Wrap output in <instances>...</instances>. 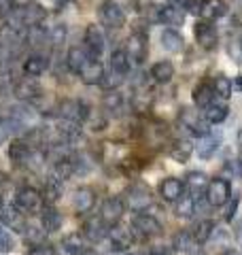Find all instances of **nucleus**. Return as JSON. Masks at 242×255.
Returning a JSON list of instances; mask_svg holds the SVG:
<instances>
[{
    "label": "nucleus",
    "instance_id": "f257e3e1",
    "mask_svg": "<svg viewBox=\"0 0 242 255\" xmlns=\"http://www.w3.org/2000/svg\"><path fill=\"white\" fill-rule=\"evenodd\" d=\"M11 26L17 30H26L30 26H38L47 19V11L43 4L38 2H26L21 6H15V11L11 15Z\"/></svg>",
    "mask_w": 242,
    "mask_h": 255
},
{
    "label": "nucleus",
    "instance_id": "f03ea898",
    "mask_svg": "<svg viewBox=\"0 0 242 255\" xmlns=\"http://www.w3.org/2000/svg\"><path fill=\"white\" fill-rule=\"evenodd\" d=\"M43 194H40L38 189L30 187V185H23L15 191V200L13 204L17 206L21 213H38L40 206H43Z\"/></svg>",
    "mask_w": 242,
    "mask_h": 255
},
{
    "label": "nucleus",
    "instance_id": "7ed1b4c3",
    "mask_svg": "<svg viewBox=\"0 0 242 255\" xmlns=\"http://www.w3.org/2000/svg\"><path fill=\"white\" fill-rule=\"evenodd\" d=\"M98 19H100L102 26L117 30L125 23V13L115 0H102L100 6H98Z\"/></svg>",
    "mask_w": 242,
    "mask_h": 255
},
{
    "label": "nucleus",
    "instance_id": "20e7f679",
    "mask_svg": "<svg viewBox=\"0 0 242 255\" xmlns=\"http://www.w3.org/2000/svg\"><path fill=\"white\" fill-rule=\"evenodd\" d=\"M58 113L62 119H68V122H77V124H83L90 119L92 115V107L83 100H62L60 102V109Z\"/></svg>",
    "mask_w": 242,
    "mask_h": 255
},
{
    "label": "nucleus",
    "instance_id": "39448f33",
    "mask_svg": "<svg viewBox=\"0 0 242 255\" xmlns=\"http://www.w3.org/2000/svg\"><path fill=\"white\" fill-rule=\"evenodd\" d=\"M206 202L211 206H223L230 202L232 198V185L230 181H225L221 177H217L213 181H208V187H206Z\"/></svg>",
    "mask_w": 242,
    "mask_h": 255
},
{
    "label": "nucleus",
    "instance_id": "423d86ee",
    "mask_svg": "<svg viewBox=\"0 0 242 255\" xmlns=\"http://www.w3.org/2000/svg\"><path fill=\"white\" fill-rule=\"evenodd\" d=\"M132 232L140 238H153L161 234V223L149 213H138L132 219Z\"/></svg>",
    "mask_w": 242,
    "mask_h": 255
},
{
    "label": "nucleus",
    "instance_id": "0eeeda50",
    "mask_svg": "<svg viewBox=\"0 0 242 255\" xmlns=\"http://www.w3.org/2000/svg\"><path fill=\"white\" fill-rule=\"evenodd\" d=\"M83 47L87 49V53L92 55V58L100 60L104 49H107V41H104V34L102 30L96 26V23H90V26L85 28V36H83Z\"/></svg>",
    "mask_w": 242,
    "mask_h": 255
},
{
    "label": "nucleus",
    "instance_id": "6e6552de",
    "mask_svg": "<svg viewBox=\"0 0 242 255\" xmlns=\"http://www.w3.org/2000/svg\"><path fill=\"white\" fill-rule=\"evenodd\" d=\"M125 202H127V206H130L134 213H142L144 209H149L151 202H153L149 187L140 185V183L132 185L130 189L125 191Z\"/></svg>",
    "mask_w": 242,
    "mask_h": 255
},
{
    "label": "nucleus",
    "instance_id": "1a4fd4ad",
    "mask_svg": "<svg viewBox=\"0 0 242 255\" xmlns=\"http://www.w3.org/2000/svg\"><path fill=\"white\" fill-rule=\"evenodd\" d=\"M123 213H125V202L121 200L119 196L107 198V200L102 202V209H100V217H102V221L107 223L109 228L117 226V223L121 221V217H123Z\"/></svg>",
    "mask_w": 242,
    "mask_h": 255
},
{
    "label": "nucleus",
    "instance_id": "9d476101",
    "mask_svg": "<svg viewBox=\"0 0 242 255\" xmlns=\"http://www.w3.org/2000/svg\"><path fill=\"white\" fill-rule=\"evenodd\" d=\"M193 34H196V41L202 49L206 51H213L217 49V45H219V32H217L215 26H211L206 19H202L196 23V28H193Z\"/></svg>",
    "mask_w": 242,
    "mask_h": 255
},
{
    "label": "nucleus",
    "instance_id": "9b49d317",
    "mask_svg": "<svg viewBox=\"0 0 242 255\" xmlns=\"http://www.w3.org/2000/svg\"><path fill=\"white\" fill-rule=\"evenodd\" d=\"M147 49H149V43H147V34L142 32H132L130 38L125 43V53L130 58L132 64H142L144 58H147Z\"/></svg>",
    "mask_w": 242,
    "mask_h": 255
},
{
    "label": "nucleus",
    "instance_id": "f8f14e48",
    "mask_svg": "<svg viewBox=\"0 0 242 255\" xmlns=\"http://www.w3.org/2000/svg\"><path fill=\"white\" fill-rule=\"evenodd\" d=\"M181 124H183V128H187L191 134H196V136H204V134L211 132L206 117H200L198 111H191V109L181 111Z\"/></svg>",
    "mask_w": 242,
    "mask_h": 255
},
{
    "label": "nucleus",
    "instance_id": "ddd939ff",
    "mask_svg": "<svg viewBox=\"0 0 242 255\" xmlns=\"http://www.w3.org/2000/svg\"><path fill=\"white\" fill-rule=\"evenodd\" d=\"M0 221L4 223L9 230H15V232L23 234V228H26V219H23V213L17 209V206H4L0 204Z\"/></svg>",
    "mask_w": 242,
    "mask_h": 255
},
{
    "label": "nucleus",
    "instance_id": "4468645a",
    "mask_svg": "<svg viewBox=\"0 0 242 255\" xmlns=\"http://www.w3.org/2000/svg\"><path fill=\"white\" fill-rule=\"evenodd\" d=\"M83 236L87 238L90 243H100L102 238L109 236V226L102 221V217H90L83 223Z\"/></svg>",
    "mask_w": 242,
    "mask_h": 255
},
{
    "label": "nucleus",
    "instance_id": "2eb2a0df",
    "mask_svg": "<svg viewBox=\"0 0 242 255\" xmlns=\"http://www.w3.org/2000/svg\"><path fill=\"white\" fill-rule=\"evenodd\" d=\"M109 241L115 251H127L134 245V232L125 228H119V226H113L109 228Z\"/></svg>",
    "mask_w": 242,
    "mask_h": 255
},
{
    "label": "nucleus",
    "instance_id": "dca6fc26",
    "mask_svg": "<svg viewBox=\"0 0 242 255\" xmlns=\"http://www.w3.org/2000/svg\"><path fill=\"white\" fill-rule=\"evenodd\" d=\"M32 151H34V147H32L26 138H15L9 145V159L17 166H26V162L32 155Z\"/></svg>",
    "mask_w": 242,
    "mask_h": 255
},
{
    "label": "nucleus",
    "instance_id": "f3484780",
    "mask_svg": "<svg viewBox=\"0 0 242 255\" xmlns=\"http://www.w3.org/2000/svg\"><path fill=\"white\" fill-rule=\"evenodd\" d=\"M13 92L23 102H36L38 98H43V90H40L32 79H21V81H17L13 87Z\"/></svg>",
    "mask_w": 242,
    "mask_h": 255
},
{
    "label": "nucleus",
    "instance_id": "a211bd4d",
    "mask_svg": "<svg viewBox=\"0 0 242 255\" xmlns=\"http://www.w3.org/2000/svg\"><path fill=\"white\" fill-rule=\"evenodd\" d=\"M90 60H92V55L87 53V49L85 47H81V45L70 47L68 53H66V66H68L70 73H75V75H79L81 68H83Z\"/></svg>",
    "mask_w": 242,
    "mask_h": 255
},
{
    "label": "nucleus",
    "instance_id": "6ab92c4d",
    "mask_svg": "<svg viewBox=\"0 0 242 255\" xmlns=\"http://www.w3.org/2000/svg\"><path fill=\"white\" fill-rule=\"evenodd\" d=\"M157 19L166 26H183L185 21V11L181 4H166L157 9Z\"/></svg>",
    "mask_w": 242,
    "mask_h": 255
},
{
    "label": "nucleus",
    "instance_id": "aec40b11",
    "mask_svg": "<svg viewBox=\"0 0 242 255\" xmlns=\"http://www.w3.org/2000/svg\"><path fill=\"white\" fill-rule=\"evenodd\" d=\"M94 204H96V194L92 187H79L75 191V196H72V206H75V211L81 215L90 213L94 209Z\"/></svg>",
    "mask_w": 242,
    "mask_h": 255
},
{
    "label": "nucleus",
    "instance_id": "412c9836",
    "mask_svg": "<svg viewBox=\"0 0 242 255\" xmlns=\"http://www.w3.org/2000/svg\"><path fill=\"white\" fill-rule=\"evenodd\" d=\"M47 68H49V58L40 51L30 53L26 58V62H23V73L28 77H40Z\"/></svg>",
    "mask_w": 242,
    "mask_h": 255
},
{
    "label": "nucleus",
    "instance_id": "4be33fe9",
    "mask_svg": "<svg viewBox=\"0 0 242 255\" xmlns=\"http://www.w3.org/2000/svg\"><path fill=\"white\" fill-rule=\"evenodd\" d=\"M79 77H81V81H83L85 85H100V81H102V77H104V68H102V64H100V60H96V58H92L90 62L85 64L83 68H81V73H79Z\"/></svg>",
    "mask_w": 242,
    "mask_h": 255
},
{
    "label": "nucleus",
    "instance_id": "5701e85b",
    "mask_svg": "<svg viewBox=\"0 0 242 255\" xmlns=\"http://www.w3.org/2000/svg\"><path fill=\"white\" fill-rule=\"evenodd\" d=\"M225 13H228V4L223 0H202L200 4V17L206 21L221 19Z\"/></svg>",
    "mask_w": 242,
    "mask_h": 255
},
{
    "label": "nucleus",
    "instance_id": "b1692460",
    "mask_svg": "<svg viewBox=\"0 0 242 255\" xmlns=\"http://www.w3.org/2000/svg\"><path fill=\"white\" fill-rule=\"evenodd\" d=\"M183 191H185L183 181L174 179V177L164 179V181H161V185H159V196L164 198L166 202H176L183 196Z\"/></svg>",
    "mask_w": 242,
    "mask_h": 255
},
{
    "label": "nucleus",
    "instance_id": "393cba45",
    "mask_svg": "<svg viewBox=\"0 0 242 255\" xmlns=\"http://www.w3.org/2000/svg\"><path fill=\"white\" fill-rule=\"evenodd\" d=\"M23 38H26V45L34 47V49H40L43 45H49V30H47L43 23L38 26H30L23 32Z\"/></svg>",
    "mask_w": 242,
    "mask_h": 255
},
{
    "label": "nucleus",
    "instance_id": "a878e982",
    "mask_svg": "<svg viewBox=\"0 0 242 255\" xmlns=\"http://www.w3.org/2000/svg\"><path fill=\"white\" fill-rule=\"evenodd\" d=\"M219 145H221V138L217 136V134L208 132V134H204V136H200L198 145H196V153H198L200 159H208V157L215 155V151L219 149Z\"/></svg>",
    "mask_w": 242,
    "mask_h": 255
},
{
    "label": "nucleus",
    "instance_id": "bb28decb",
    "mask_svg": "<svg viewBox=\"0 0 242 255\" xmlns=\"http://www.w3.org/2000/svg\"><path fill=\"white\" fill-rule=\"evenodd\" d=\"M40 226H43V230L47 234L58 232V230H60L62 217H60V213H58V209H55L53 204H47L45 209L40 211Z\"/></svg>",
    "mask_w": 242,
    "mask_h": 255
},
{
    "label": "nucleus",
    "instance_id": "cd10ccee",
    "mask_svg": "<svg viewBox=\"0 0 242 255\" xmlns=\"http://www.w3.org/2000/svg\"><path fill=\"white\" fill-rule=\"evenodd\" d=\"M161 47H164L168 53H181L185 49V38L176 30L168 28L161 32Z\"/></svg>",
    "mask_w": 242,
    "mask_h": 255
},
{
    "label": "nucleus",
    "instance_id": "c85d7f7f",
    "mask_svg": "<svg viewBox=\"0 0 242 255\" xmlns=\"http://www.w3.org/2000/svg\"><path fill=\"white\" fill-rule=\"evenodd\" d=\"M185 187L191 191L193 198H198V196H202V194L206 191V187H208V177H206L204 172H200V170H191V172L187 174V179H185Z\"/></svg>",
    "mask_w": 242,
    "mask_h": 255
},
{
    "label": "nucleus",
    "instance_id": "c756f323",
    "mask_svg": "<svg viewBox=\"0 0 242 255\" xmlns=\"http://www.w3.org/2000/svg\"><path fill=\"white\" fill-rule=\"evenodd\" d=\"M62 179L58 177V174H51V177H47L45 181V187H43V200L45 204H53L55 200H60V196H62Z\"/></svg>",
    "mask_w": 242,
    "mask_h": 255
},
{
    "label": "nucleus",
    "instance_id": "7c9ffc66",
    "mask_svg": "<svg viewBox=\"0 0 242 255\" xmlns=\"http://www.w3.org/2000/svg\"><path fill=\"white\" fill-rule=\"evenodd\" d=\"M60 249H62L64 255H81L87 249V247H85V236H81V234L64 236L62 243H60Z\"/></svg>",
    "mask_w": 242,
    "mask_h": 255
},
{
    "label": "nucleus",
    "instance_id": "2f4dec72",
    "mask_svg": "<svg viewBox=\"0 0 242 255\" xmlns=\"http://www.w3.org/2000/svg\"><path fill=\"white\" fill-rule=\"evenodd\" d=\"M102 105H104V111H107L109 115H121L123 113V107H125V100L117 90H109L104 94Z\"/></svg>",
    "mask_w": 242,
    "mask_h": 255
},
{
    "label": "nucleus",
    "instance_id": "473e14b6",
    "mask_svg": "<svg viewBox=\"0 0 242 255\" xmlns=\"http://www.w3.org/2000/svg\"><path fill=\"white\" fill-rule=\"evenodd\" d=\"M151 77H153V81H157V83H168V81H172V77H174V66H172V62H168V60L155 62V64L151 66Z\"/></svg>",
    "mask_w": 242,
    "mask_h": 255
},
{
    "label": "nucleus",
    "instance_id": "72a5a7b5",
    "mask_svg": "<svg viewBox=\"0 0 242 255\" xmlns=\"http://www.w3.org/2000/svg\"><path fill=\"white\" fill-rule=\"evenodd\" d=\"M130 66H132V62H130V58H127L125 49H117V51L111 53V70H115L117 75L127 77V73H130Z\"/></svg>",
    "mask_w": 242,
    "mask_h": 255
},
{
    "label": "nucleus",
    "instance_id": "f704fd0d",
    "mask_svg": "<svg viewBox=\"0 0 242 255\" xmlns=\"http://www.w3.org/2000/svg\"><path fill=\"white\" fill-rule=\"evenodd\" d=\"M213 100H215V90H213V85L200 83L196 90H193V105H196L198 109H206Z\"/></svg>",
    "mask_w": 242,
    "mask_h": 255
},
{
    "label": "nucleus",
    "instance_id": "c9c22d12",
    "mask_svg": "<svg viewBox=\"0 0 242 255\" xmlns=\"http://www.w3.org/2000/svg\"><path fill=\"white\" fill-rule=\"evenodd\" d=\"M196 204H198V198L185 196V194H183L179 200H176V206H174L176 217H181V219H191L193 213H196Z\"/></svg>",
    "mask_w": 242,
    "mask_h": 255
},
{
    "label": "nucleus",
    "instance_id": "e433bc0d",
    "mask_svg": "<svg viewBox=\"0 0 242 255\" xmlns=\"http://www.w3.org/2000/svg\"><path fill=\"white\" fill-rule=\"evenodd\" d=\"M193 153V145L189 140H176L174 145L170 147V157L174 159V162H187V159L191 157Z\"/></svg>",
    "mask_w": 242,
    "mask_h": 255
},
{
    "label": "nucleus",
    "instance_id": "4c0bfd02",
    "mask_svg": "<svg viewBox=\"0 0 242 255\" xmlns=\"http://www.w3.org/2000/svg\"><path fill=\"white\" fill-rule=\"evenodd\" d=\"M204 117H206V122L208 124H221L225 117H228V107L225 105H219V102H211V105L206 107L204 111Z\"/></svg>",
    "mask_w": 242,
    "mask_h": 255
},
{
    "label": "nucleus",
    "instance_id": "58836bf2",
    "mask_svg": "<svg viewBox=\"0 0 242 255\" xmlns=\"http://www.w3.org/2000/svg\"><path fill=\"white\" fill-rule=\"evenodd\" d=\"M215 232V221L213 219H202L198 226H196V232H193V241H196L198 245H204L208 238L213 236Z\"/></svg>",
    "mask_w": 242,
    "mask_h": 255
},
{
    "label": "nucleus",
    "instance_id": "ea45409f",
    "mask_svg": "<svg viewBox=\"0 0 242 255\" xmlns=\"http://www.w3.org/2000/svg\"><path fill=\"white\" fill-rule=\"evenodd\" d=\"M213 90H215V96H219V98L228 100L232 96V90H234V83L230 81L225 75H217L213 79Z\"/></svg>",
    "mask_w": 242,
    "mask_h": 255
},
{
    "label": "nucleus",
    "instance_id": "a19ab883",
    "mask_svg": "<svg viewBox=\"0 0 242 255\" xmlns=\"http://www.w3.org/2000/svg\"><path fill=\"white\" fill-rule=\"evenodd\" d=\"M193 243H196V241H193V234H191V232H185V230L174 236V247H176V251L187 253V251L191 249Z\"/></svg>",
    "mask_w": 242,
    "mask_h": 255
},
{
    "label": "nucleus",
    "instance_id": "79ce46f5",
    "mask_svg": "<svg viewBox=\"0 0 242 255\" xmlns=\"http://www.w3.org/2000/svg\"><path fill=\"white\" fill-rule=\"evenodd\" d=\"M123 79L125 77H121V75H117L115 70H109V73H104V77H102V81H100V85L104 87V90H117V87L123 83Z\"/></svg>",
    "mask_w": 242,
    "mask_h": 255
},
{
    "label": "nucleus",
    "instance_id": "37998d69",
    "mask_svg": "<svg viewBox=\"0 0 242 255\" xmlns=\"http://www.w3.org/2000/svg\"><path fill=\"white\" fill-rule=\"evenodd\" d=\"M13 247H15V241L9 234V228L0 221V253H9V251H13Z\"/></svg>",
    "mask_w": 242,
    "mask_h": 255
},
{
    "label": "nucleus",
    "instance_id": "c03bdc74",
    "mask_svg": "<svg viewBox=\"0 0 242 255\" xmlns=\"http://www.w3.org/2000/svg\"><path fill=\"white\" fill-rule=\"evenodd\" d=\"M64 41H66V26H55L53 30H49V45L58 49Z\"/></svg>",
    "mask_w": 242,
    "mask_h": 255
},
{
    "label": "nucleus",
    "instance_id": "a18cd8bd",
    "mask_svg": "<svg viewBox=\"0 0 242 255\" xmlns=\"http://www.w3.org/2000/svg\"><path fill=\"white\" fill-rule=\"evenodd\" d=\"M28 255H58V253H55V249H53V247H49V245H43V243H40V245H34V247H32Z\"/></svg>",
    "mask_w": 242,
    "mask_h": 255
},
{
    "label": "nucleus",
    "instance_id": "49530a36",
    "mask_svg": "<svg viewBox=\"0 0 242 255\" xmlns=\"http://www.w3.org/2000/svg\"><path fill=\"white\" fill-rule=\"evenodd\" d=\"M238 202H240V198L236 196V198H234V202L230 204V209H228V213H225V219H228V221H232V219H234V215H236V209H238Z\"/></svg>",
    "mask_w": 242,
    "mask_h": 255
},
{
    "label": "nucleus",
    "instance_id": "de8ad7c7",
    "mask_svg": "<svg viewBox=\"0 0 242 255\" xmlns=\"http://www.w3.org/2000/svg\"><path fill=\"white\" fill-rule=\"evenodd\" d=\"M234 236H236V243L242 247V221L236 223V228H234Z\"/></svg>",
    "mask_w": 242,
    "mask_h": 255
},
{
    "label": "nucleus",
    "instance_id": "09e8293b",
    "mask_svg": "<svg viewBox=\"0 0 242 255\" xmlns=\"http://www.w3.org/2000/svg\"><path fill=\"white\" fill-rule=\"evenodd\" d=\"M234 164H236V172L242 177V149H238V157H236V162Z\"/></svg>",
    "mask_w": 242,
    "mask_h": 255
},
{
    "label": "nucleus",
    "instance_id": "8fccbe9b",
    "mask_svg": "<svg viewBox=\"0 0 242 255\" xmlns=\"http://www.w3.org/2000/svg\"><path fill=\"white\" fill-rule=\"evenodd\" d=\"M187 255H204V253H202V247H200L198 243H193V245H191V249L187 251Z\"/></svg>",
    "mask_w": 242,
    "mask_h": 255
},
{
    "label": "nucleus",
    "instance_id": "3c124183",
    "mask_svg": "<svg viewBox=\"0 0 242 255\" xmlns=\"http://www.w3.org/2000/svg\"><path fill=\"white\" fill-rule=\"evenodd\" d=\"M149 255H168V253H166V249H161V247H153Z\"/></svg>",
    "mask_w": 242,
    "mask_h": 255
},
{
    "label": "nucleus",
    "instance_id": "603ef678",
    "mask_svg": "<svg viewBox=\"0 0 242 255\" xmlns=\"http://www.w3.org/2000/svg\"><path fill=\"white\" fill-rule=\"evenodd\" d=\"M234 87H236L238 92H242V75H240V77H236V81H234Z\"/></svg>",
    "mask_w": 242,
    "mask_h": 255
},
{
    "label": "nucleus",
    "instance_id": "864d4df0",
    "mask_svg": "<svg viewBox=\"0 0 242 255\" xmlns=\"http://www.w3.org/2000/svg\"><path fill=\"white\" fill-rule=\"evenodd\" d=\"M6 185V177H4V174L2 172H0V189H2Z\"/></svg>",
    "mask_w": 242,
    "mask_h": 255
},
{
    "label": "nucleus",
    "instance_id": "5fc2aeb1",
    "mask_svg": "<svg viewBox=\"0 0 242 255\" xmlns=\"http://www.w3.org/2000/svg\"><path fill=\"white\" fill-rule=\"evenodd\" d=\"M238 149H242V128L238 130Z\"/></svg>",
    "mask_w": 242,
    "mask_h": 255
},
{
    "label": "nucleus",
    "instance_id": "6e6d98bb",
    "mask_svg": "<svg viewBox=\"0 0 242 255\" xmlns=\"http://www.w3.org/2000/svg\"><path fill=\"white\" fill-rule=\"evenodd\" d=\"M81 255H98V253H96V251H92V249H85V251L81 253Z\"/></svg>",
    "mask_w": 242,
    "mask_h": 255
},
{
    "label": "nucleus",
    "instance_id": "4d7b16f0",
    "mask_svg": "<svg viewBox=\"0 0 242 255\" xmlns=\"http://www.w3.org/2000/svg\"><path fill=\"white\" fill-rule=\"evenodd\" d=\"M223 255H242V253H238V251H225Z\"/></svg>",
    "mask_w": 242,
    "mask_h": 255
},
{
    "label": "nucleus",
    "instance_id": "13d9d810",
    "mask_svg": "<svg viewBox=\"0 0 242 255\" xmlns=\"http://www.w3.org/2000/svg\"><path fill=\"white\" fill-rule=\"evenodd\" d=\"M130 255H138V253H130Z\"/></svg>",
    "mask_w": 242,
    "mask_h": 255
},
{
    "label": "nucleus",
    "instance_id": "bf43d9fd",
    "mask_svg": "<svg viewBox=\"0 0 242 255\" xmlns=\"http://www.w3.org/2000/svg\"><path fill=\"white\" fill-rule=\"evenodd\" d=\"M240 45H242V38H240Z\"/></svg>",
    "mask_w": 242,
    "mask_h": 255
}]
</instances>
